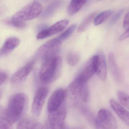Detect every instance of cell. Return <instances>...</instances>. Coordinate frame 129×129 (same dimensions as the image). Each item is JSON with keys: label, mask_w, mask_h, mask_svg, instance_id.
I'll list each match as a JSON object with an SVG mask.
<instances>
[{"label": "cell", "mask_w": 129, "mask_h": 129, "mask_svg": "<svg viewBox=\"0 0 129 129\" xmlns=\"http://www.w3.org/2000/svg\"><path fill=\"white\" fill-rule=\"evenodd\" d=\"M27 102V96L22 93H16L10 98L7 109L4 111V115L8 122L12 125L23 114Z\"/></svg>", "instance_id": "cell-1"}, {"label": "cell", "mask_w": 129, "mask_h": 129, "mask_svg": "<svg viewBox=\"0 0 129 129\" xmlns=\"http://www.w3.org/2000/svg\"><path fill=\"white\" fill-rule=\"evenodd\" d=\"M61 65V59L58 55L43 61L39 72L41 82L48 84L55 80L59 75Z\"/></svg>", "instance_id": "cell-2"}, {"label": "cell", "mask_w": 129, "mask_h": 129, "mask_svg": "<svg viewBox=\"0 0 129 129\" xmlns=\"http://www.w3.org/2000/svg\"><path fill=\"white\" fill-rule=\"evenodd\" d=\"M61 46V41L54 38L47 41L36 51L34 55L36 59L44 61L46 59L58 55Z\"/></svg>", "instance_id": "cell-3"}, {"label": "cell", "mask_w": 129, "mask_h": 129, "mask_svg": "<svg viewBox=\"0 0 129 129\" xmlns=\"http://www.w3.org/2000/svg\"><path fill=\"white\" fill-rule=\"evenodd\" d=\"M43 7L40 3L34 1L25 6L17 12L12 18V19L21 21L32 20L41 14Z\"/></svg>", "instance_id": "cell-4"}, {"label": "cell", "mask_w": 129, "mask_h": 129, "mask_svg": "<svg viewBox=\"0 0 129 129\" xmlns=\"http://www.w3.org/2000/svg\"><path fill=\"white\" fill-rule=\"evenodd\" d=\"M94 124L97 128L115 129L117 124L114 115L108 110L102 109L98 111Z\"/></svg>", "instance_id": "cell-5"}, {"label": "cell", "mask_w": 129, "mask_h": 129, "mask_svg": "<svg viewBox=\"0 0 129 129\" xmlns=\"http://www.w3.org/2000/svg\"><path fill=\"white\" fill-rule=\"evenodd\" d=\"M67 112V108L64 103H63L56 110L48 112V123L50 128H63Z\"/></svg>", "instance_id": "cell-6"}, {"label": "cell", "mask_w": 129, "mask_h": 129, "mask_svg": "<svg viewBox=\"0 0 129 129\" xmlns=\"http://www.w3.org/2000/svg\"><path fill=\"white\" fill-rule=\"evenodd\" d=\"M69 89L74 98H79L84 102L88 101L89 90L86 83L81 81L78 77L70 84Z\"/></svg>", "instance_id": "cell-7"}, {"label": "cell", "mask_w": 129, "mask_h": 129, "mask_svg": "<svg viewBox=\"0 0 129 129\" xmlns=\"http://www.w3.org/2000/svg\"><path fill=\"white\" fill-rule=\"evenodd\" d=\"M49 91L47 87L43 86L40 87L36 92L32 106V113L36 116H39L40 114Z\"/></svg>", "instance_id": "cell-8"}, {"label": "cell", "mask_w": 129, "mask_h": 129, "mask_svg": "<svg viewBox=\"0 0 129 129\" xmlns=\"http://www.w3.org/2000/svg\"><path fill=\"white\" fill-rule=\"evenodd\" d=\"M98 61V55L93 56L89 59L77 76L80 80L87 83L96 73Z\"/></svg>", "instance_id": "cell-9"}, {"label": "cell", "mask_w": 129, "mask_h": 129, "mask_svg": "<svg viewBox=\"0 0 129 129\" xmlns=\"http://www.w3.org/2000/svg\"><path fill=\"white\" fill-rule=\"evenodd\" d=\"M67 94V91L63 88L55 90L48 100L47 107L48 112L55 111L60 107L64 103Z\"/></svg>", "instance_id": "cell-10"}, {"label": "cell", "mask_w": 129, "mask_h": 129, "mask_svg": "<svg viewBox=\"0 0 129 129\" xmlns=\"http://www.w3.org/2000/svg\"><path fill=\"white\" fill-rule=\"evenodd\" d=\"M69 23L67 19L61 20L55 23L50 27L41 31L37 35L38 40H43L55 35L63 31Z\"/></svg>", "instance_id": "cell-11"}, {"label": "cell", "mask_w": 129, "mask_h": 129, "mask_svg": "<svg viewBox=\"0 0 129 129\" xmlns=\"http://www.w3.org/2000/svg\"><path fill=\"white\" fill-rule=\"evenodd\" d=\"M34 64V62L31 61L16 72L11 77V83L16 84L21 83L33 70Z\"/></svg>", "instance_id": "cell-12"}, {"label": "cell", "mask_w": 129, "mask_h": 129, "mask_svg": "<svg viewBox=\"0 0 129 129\" xmlns=\"http://www.w3.org/2000/svg\"><path fill=\"white\" fill-rule=\"evenodd\" d=\"M110 105L115 112L118 115L121 120L127 126L129 124V112L115 100L111 99L109 101Z\"/></svg>", "instance_id": "cell-13"}, {"label": "cell", "mask_w": 129, "mask_h": 129, "mask_svg": "<svg viewBox=\"0 0 129 129\" xmlns=\"http://www.w3.org/2000/svg\"><path fill=\"white\" fill-rule=\"evenodd\" d=\"M98 56V63L96 74L98 77L102 81H105L107 78V64L105 57L103 53L100 52Z\"/></svg>", "instance_id": "cell-14"}, {"label": "cell", "mask_w": 129, "mask_h": 129, "mask_svg": "<svg viewBox=\"0 0 129 129\" xmlns=\"http://www.w3.org/2000/svg\"><path fill=\"white\" fill-rule=\"evenodd\" d=\"M20 43V39L18 38L10 37L7 39L0 50V56L9 54L16 48Z\"/></svg>", "instance_id": "cell-15"}, {"label": "cell", "mask_w": 129, "mask_h": 129, "mask_svg": "<svg viewBox=\"0 0 129 129\" xmlns=\"http://www.w3.org/2000/svg\"><path fill=\"white\" fill-rule=\"evenodd\" d=\"M42 125L32 118L27 117L19 121L17 126V129H41Z\"/></svg>", "instance_id": "cell-16"}, {"label": "cell", "mask_w": 129, "mask_h": 129, "mask_svg": "<svg viewBox=\"0 0 129 129\" xmlns=\"http://www.w3.org/2000/svg\"><path fill=\"white\" fill-rule=\"evenodd\" d=\"M62 4V0H54L50 3L44 10L41 15L43 18H48L52 16Z\"/></svg>", "instance_id": "cell-17"}, {"label": "cell", "mask_w": 129, "mask_h": 129, "mask_svg": "<svg viewBox=\"0 0 129 129\" xmlns=\"http://www.w3.org/2000/svg\"><path fill=\"white\" fill-rule=\"evenodd\" d=\"M108 63L110 71L114 75L115 80L118 81H120L121 80V75L116 64L114 56L112 53H110L109 54Z\"/></svg>", "instance_id": "cell-18"}, {"label": "cell", "mask_w": 129, "mask_h": 129, "mask_svg": "<svg viewBox=\"0 0 129 129\" xmlns=\"http://www.w3.org/2000/svg\"><path fill=\"white\" fill-rule=\"evenodd\" d=\"M87 0H72L68 7V13L70 15H73L79 12Z\"/></svg>", "instance_id": "cell-19"}, {"label": "cell", "mask_w": 129, "mask_h": 129, "mask_svg": "<svg viewBox=\"0 0 129 129\" xmlns=\"http://www.w3.org/2000/svg\"><path fill=\"white\" fill-rule=\"evenodd\" d=\"M113 13V11L107 10L101 13L96 16L94 19V24L95 25H99L107 20Z\"/></svg>", "instance_id": "cell-20"}, {"label": "cell", "mask_w": 129, "mask_h": 129, "mask_svg": "<svg viewBox=\"0 0 129 129\" xmlns=\"http://www.w3.org/2000/svg\"><path fill=\"white\" fill-rule=\"evenodd\" d=\"M95 13H92L87 16L81 23L78 28V31L81 33L86 30L95 18Z\"/></svg>", "instance_id": "cell-21"}, {"label": "cell", "mask_w": 129, "mask_h": 129, "mask_svg": "<svg viewBox=\"0 0 129 129\" xmlns=\"http://www.w3.org/2000/svg\"><path fill=\"white\" fill-rule=\"evenodd\" d=\"M66 59L68 64L71 66H74L79 63L80 60V57L77 53L71 52L68 53Z\"/></svg>", "instance_id": "cell-22"}, {"label": "cell", "mask_w": 129, "mask_h": 129, "mask_svg": "<svg viewBox=\"0 0 129 129\" xmlns=\"http://www.w3.org/2000/svg\"><path fill=\"white\" fill-rule=\"evenodd\" d=\"M118 98L119 102L122 105L127 108H129V96L128 95L123 91L119 90L118 91Z\"/></svg>", "instance_id": "cell-23"}, {"label": "cell", "mask_w": 129, "mask_h": 129, "mask_svg": "<svg viewBox=\"0 0 129 129\" xmlns=\"http://www.w3.org/2000/svg\"><path fill=\"white\" fill-rule=\"evenodd\" d=\"M77 27V25L76 24H72L68 28L61 34L57 38L60 40L61 41L66 40L72 34Z\"/></svg>", "instance_id": "cell-24"}, {"label": "cell", "mask_w": 129, "mask_h": 129, "mask_svg": "<svg viewBox=\"0 0 129 129\" xmlns=\"http://www.w3.org/2000/svg\"><path fill=\"white\" fill-rule=\"evenodd\" d=\"M6 24L9 26L19 29H24L25 28L27 25L24 22L12 19L7 20L5 21Z\"/></svg>", "instance_id": "cell-25"}, {"label": "cell", "mask_w": 129, "mask_h": 129, "mask_svg": "<svg viewBox=\"0 0 129 129\" xmlns=\"http://www.w3.org/2000/svg\"><path fill=\"white\" fill-rule=\"evenodd\" d=\"M7 120L4 115V111L0 112V129H10L12 126Z\"/></svg>", "instance_id": "cell-26"}, {"label": "cell", "mask_w": 129, "mask_h": 129, "mask_svg": "<svg viewBox=\"0 0 129 129\" xmlns=\"http://www.w3.org/2000/svg\"><path fill=\"white\" fill-rule=\"evenodd\" d=\"M124 10V9H122L115 14L112 17L110 21L111 24H115L120 19V18L123 15Z\"/></svg>", "instance_id": "cell-27"}, {"label": "cell", "mask_w": 129, "mask_h": 129, "mask_svg": "<svg viewBox=\"0 0 129 129\" xmlns=\"http://www.w3.org/2000/svg\"><path fill=\"white\" fill-rule=\"evenodd\" d=\"M8 75L6 72L0 71V86L3 84L6 80Z\"/></svg>", "instance_id": "cell-28"}, {"label": "cell", "mask_w": 129, "mask_h": 129, "mask_svg": "<svg viewBox=\"0 0 129 129\" xmlns=\"http://www.w3.org/2000/svg\"><path fill=\"white\" fill-rule=\"evenodd\" d=\"M129 13L127 12L125 15L123 23V27L124 29L129 28Z\"/></svg>", "instance_id": "cell-29"}, {"label": "cell", "mask_w": 129, "mask_h": 129, "mask_svg": "<svg viewBox=\"0 0 129 129\" xmlns=\"http://www.w3.org/2000/svg\"><path fill=\"white\" fill-rule=\"evenodd\" d=\"M129 28L126 29L124 33H123L120 37L119 38V40L121 41L124 40L125 39L129 37Z\"/></svg>", "instance_id": "cell-30"}, {"label": "cell", "mask_w": 129, "mask_h": 129, "mask_svg": "<svg viewBox=\"0 0 129 129\" xmlns=\"http://www.w3.org/2000/svg\"><path fill=\"white\" fill-rule=\"evenodd\" d=\"M47 25L46 24H42L41 25H39L38 27V31H39V32L41 31L42 30H44V29H46V28L47 27Z\"/></svg>", "instance_id": "cell-31"}, {"label": "cell", "mask_w": 129, "mask_h": 129, "mask_svg": "<svg viewBox=\"0 0 129 129\" xmlns=\"http://www.w3.org/2000/svg\"><path fill=\"white\" fill-rule=\"evenodd\" d=\"M1 95H2V92L1 90H0V98L1 97Z\"/></svg>", "instance_id": "cell-32"}, {"label": "cell", "mask_w": 129, "mask_h": 129, "mask_svg": "<svg viewBox=\"0 0 129 129\" xmlns=\"http://www.w3.org/2000/svg\"><path fill=\"white\" fill-rule=\"evenodd\" d=\"M41 1H48V0H41Z\"/></svg>", "instance_id": "cell-33"}]
</instances>
